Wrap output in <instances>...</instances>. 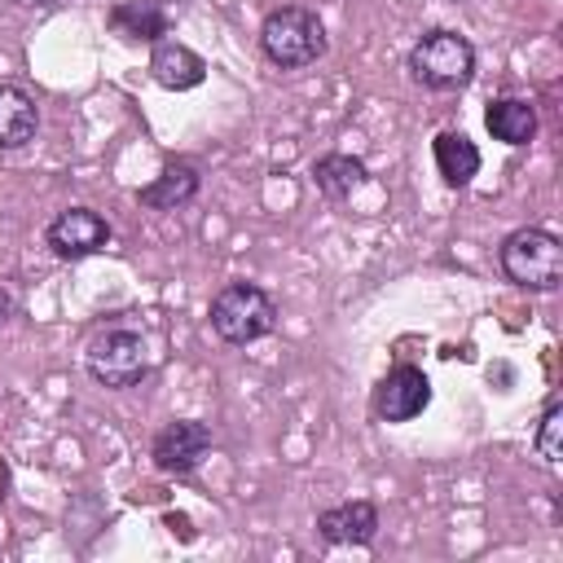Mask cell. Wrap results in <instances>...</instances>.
<instances>
[{
	"mask_svg": "<svg viewBox=\"0 0 563 563\" xmlns=\"http://www.w3.org/2000/svg\"><path fill=\"white\" fill-rule=\"evenodd\" d=\"M260 48L277 70H303L325 53V26L312 9L286 4L260 22Z\"/></svg>",
	"mask_w": 563,
	"mask_h": 563,
	"instance_id": "1",
	"label": "cell"
},
{
	"mask_svg": "<svg viewBox=\"0 0 563 563\" xmlns=\"http://www.w3.org/2000/svg\"><path fill=\"white\" fill-rule=\"evenodd\" d=\"M84 365H88V378L97 387L128 391V387H136L150 374V343L132 325H106L101 334L88 339Z\"/></svg>",
	"mask_w": 563,
	"mask_h": 563,
	"instance_id": "2",
	"label": "cell"
},
{
	"mask_svg": "<svg viewBox=\"0 0 563 563\" xmlns=\"http://www.w3.org/2000/svg\"><path fill=\"white\" fill-rule=\"evenodd\" d=\"M409 75L431 92H457L475 79V48L457 31H427L409 48Z\"/></svg>",
	"mask_w": 563,
	"mask_h": 563,
	"instance_id": "3",
	"label": "cell"
},
{
	"mask_svg": "<svg viewBox=\"0 0 563 563\" xmlns=\"http://www.w3.org/2000/svg\"><path fill=\"white\" fill-rule=\"evenodd\" d=\"M501 273L523 290H559V282H563V242L550 229L523 224L501 242Z\"/></svg>",
	"mask_w": 563,
	"mask_h": 563,
	"instance_id": "4",
	"label": "cell"
},
{
	"mask_svg": "<svg viewBox=\"0 0 563 563\" xmlns=\"http://www.w3.org/2000/svg\"><path fill=\"white\" fill-rule=\"evenodd\" d=\"M273 325H277V303L255 282H229V286L216 290V299H211V330L224 343H233V347L255 343V339L273 334Z\"/></svg>",
	"mask_w": 563,
	"mask_h": 563,
	"instance_id": "5",
	"label": "cell"
},
{
	"mask_svg": "<svg viewBox=\"0 0 563 563\" xmlns=\"http://www.w3.org/2000/svg\"><path fill=\"white\" fill-rule=\"evenodd\" d=\"M44 242L57 260H88L110 246V220L92 207H66L48 220Z\"/></svg>",
	"mask_w": 563,
	"mask_h": 563,
	"instance_id": "6",
	"label": "cell"
},
{
	"mask_svg": "<svg viewBox=\"0 0 563 563\" xmlns=\"http://www.w3.org/2000/svg\"><path fill=\"white\" fill-rule=\"evenodd\" d=\"M211 453V427L207 422H198V418H176V422H167L158 435H154V449H150V457H154V466L163 471V475H189V471H198V462Z\"/></svg>",
	"mask_w": 563,
	"mask_h": 563,
	"instance_id": "7",
	"label": "cell"
},
{
	"mask_svg": "<svg viewBox=\"0 0 563 563\" xmlns=\"http://www.w3.org/2000/svg\"><path fill=\"white\" fill-rule=\"evenodd\" d=\"M427 400H431V383L418 365H391L374 387V413L383 422H409L427 409Z\"/></svg>",
	"mask_w": 563,
	"mask_h": 563,
	"instance_id": "8",
	"label": "cell"
},
{
	"mask_svg": "<svg viewBox=\"0 0 563 563\" xmlns=\"http://www.w3.org/2000/svg\"><path fill=\"white\" fill-rule=\"evenodd\" d=\"M317 532L330 545H369L378 537V510L374 501H343L317 515Z\"/></svg>",
	"mask_w": 563,
	"mask_h": 563,
	"instance_id": "9",
	"label": "cell"
},
{
	"mask_svg": "<svg viewBox=\"0 0 563 563\" xmlns=\"http://www.w3.org/2000/svg\"><path fill=\"white\" fill-rule=\"evenodd\" d=\"M150 75H154V84L185 92V88H198L207 79V62L180 40H158L150 53Z\"/></svg>",
	"mask_w": 563,
	"mask_h": 563,
	"instance_id": "10",
	"label": "cell"
},
{
	"mask_svg": "<svg viewBox=\"0 0 563 563\" xmlns=\"http://www.w3.org/2000/svg\"><path fill=\"white\" fill-rule=\"evenodd\" d=\"M40 132V106L26 88L0 84V150H22Z\"/></svg>",
	"mask_w": 563,
	"mask_h": 563,
	"instance_id": "11",
	"label": "cell"
},
{
	"mask_svg": "<svg viewBox=\"0 0 563 563\" xmlns=\"http://www.w3.org/2000/svg\"><path fill=\"white\" fill-rule=\"evenodd\" d=\"M484 128H488L493 141H501V145H528V141L537 136V110H532V101H523V97H497V101H488V110H484Z\"/></svg>",
	"mask_w": 563,
	"mask_h": 563,
	"instance_id": "12",
	"label": "cell"
},
{
	"mask_svg": "<svg viewBox=\"0 0 563 563\" xmlns=\"http://www.w3.org/2000/svg\"><path fill=\"white\" fill-rule=\"evenodd\" d=\"M198 194V167H189V163H172V167H163L150 185H141V207H150V211H176V207H185L189 198Z\"/></svg>",
	"mask_w": 563,
	"mask_h": 563,
	"instance_id": "13",
	"label": "cell"
},
{
	"mask_svg": "<svg viewBox=\"0 0 563 563\" xmlns=\"http://www.w3.org/2000/svg\"><path fill=\"white\" fill-rule=\"evenodd\" d=\"M431 154H435V167H440L444 185H453V189L471 185L475 172H479V150H475V141L466 132H440L431 141Z\"/></svg>",
	"mask_w": 563,
	"mask_h": 563,
	"instance_id": "14",
	"label": "cell"
},
{
	"mask_svg": "<svg viewBox=\"0 0 563 563\" xmlns=\"http://www.w3.org/2000/svg\"><path fill=\"white\" fill-rule=\"evenodd\" d=\"M110 26L123 35V40H145V44H158L167 35V13L158 0H123L110 9Z\"/></svg>",
	"mask_w": 563,
	"mask_h": 563,
	"instance_id": "15",
	"label": "cell"
},
{
	"mask_svg": "<svg viewBox=\"0 0 563 563\" xmlns=\"http://www.w3.org/2000/svg\"><path fill=\"white\" fill-rule=\"evenodd\" d=\"M312 180L330 202H343V198H352V189L365 185V163L352 154H321L312 163Z\"/></svg>",
	"mask_w": 563,
	"mask_h": 563,
	"instance_id": "16",
	"label": "cell"
},
{
	"mask_svg": "<svg viewBox=\"0 0 563 563\" xmlns=\"http://www.w3.org/2000/svg\"><path fill=\"white\" fill-rule=\"evenodd\" d=\"M537 453L545 466H559L563 462V400L554 396L541 413V427H537Z\"/></svg>",
	"mask_w": 563,
	"mask_h": 563,
	"instance_id": "17",
	"label": "cell"
},
{
	"mask_svg": "<svg viewBox=\"0 0 563 563\" xmlns=\"http://www.w3.org/2000/svg\"><path fill=\"white\" fill-rule=\"evenodd\" d=\"M9 312H13V295H9L4 286H0V325L9 321Z\"/></svg>",
	"mask_w": 563,
	"mask_h": 563,
	"instance_id": "18",
	"label": "cell"
},
{
	"mask_svg": "<svg viewBox=\"0 0 563 563\" xmlns=\"http://www.w3.org/2000/svg\"><path fill=\"white\" fill-rule=\"evenodd\" d=\"M26 4H53V0H26Z\"/></svg>",
	"mask_w": 563,
	"mask_h": 563,
	"instance_id": "19",
	"label": "cell"
}]
</instances>
